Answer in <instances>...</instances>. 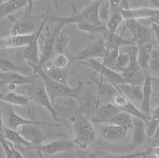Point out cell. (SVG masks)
<instances>
[{"label": "cell", "mask_w": 159, "mask_h": 158, "mask_svg": "<svg viewBox=\"0 0 159 158\" xmlns=\"http://www.w3.org/2000/svg\"><path fill=\"white\" fill-rule=\"evenodd\" d=\"M69 38L67 33L64 32L63 30L60 31L55 41L54 45V52L56 53H65L67 54L72 58V55L70 54L69 50Z\"/></svg>", "instance_id": "obj_29"}, {"label": "cell", "mask_w": 159, "mask_h": 158, "mask_svg": "<svg viewBox=\"0 0 159 158\" xmlns=\"http://www.w3.org/2000/svg\"><path fill=\"white\" fill-rule=\"evenodd\" d=\"M60 1V2H61V3H62V2H64L65 1V0H59Z\"/></svg>", "instance_id": "obj_46"}, {"label": "cell", "mask_w": 159, "mask_h": 158, "mask_svg": "<svg viewBox=\"0 0 159 158\" xmlns=\"http://www.w3.org/2000/svg\"><path fill=\"white\" fill-rule=\"evenodd\" d=\"M4 136L9 142H11L14 146H16L19 149L20 148L22 147H26L30 149V147L33 146L32 143L26 140L17 129H13L5 126L4 127Z\"/></svg>", "instance_id": "obj_27"}, {"label": "cell", "mask_w": 159, "mask_h": 158, "mask_svg": "<svg viewBox=\"0 0 159 158\" xmlns=\"http://www.w3.org/2000/svg\"><path fill=\"white\" fill-rule=\"evenodd\" d=\"M69 121L72 126V141L80 149L86 151L96 140L94 123L79 109L69 118Z\"/></svg>", "instance_id": "obj_2"}, {"label": "cell", "mask_w": 159, "mask_h": 158, "mask_svg": "<svg viewBox=\"0 0 159 158\" xmlns=\"http://www.w3.org/2000/svg\"><path fill=\"white\" fill-rule=\"evenodd\" d=\"M30 87V88L29 89V92L30 93L27 95L30 100L45 108L50 114L53 121L55 122H59L58 112L54 108L53 102L51 100L49 95H48L47 92L45 90V88L42 83V81L41 80V83L38 82L36 84H34V86Z\"/></svg>", "instance_id": "obj_7"}, {"label": "cell", "mask_w": 159, "mask_h": 158, "mask_svg": "<svg viewBox=\"0 0 159 158\" xmlns=\"http://www.w3.org/2000/svg\"><path fill=\"white\" fill-rule=\"evenodd\" d=\"M79 65H82L88 68H91L94 71V72L97 73L103 79L111 84H119L124 83L123 77L120 72L106 66L102 62L101 59L99 58H91V59L85 60L83 61L78 62Z\"/></svg>", "instance_id": "obj_8"}, {"label": "cell", "mask_w": 159, "mask_h": 158, "mask_svg": "<svg viewBox=\"0 0 159 158\" xmlns=\"http://www.w3.org/2000/svg\"><path fill=\"white\" fill-rule=\"evenodd\" d=\"M0 101L5 102L7 104L11 106H25L30 103L29 97L23 94L18 93L15 92H9L7 93H1L0 92Z\"/></svg>", "instance_id": "obj_25"}, {"label": "cell", "mask_w": 159, "mask_h": 158, "mask_svg": "<svg viewBox=\"0 0 159 158\" xmlns=\"http://www.w3.org/2000/svg\"><path fill=\"white\" fill-rule=\"evenodd\" d=\"M3 2H4V0H0V5H1Z\"/></svg>", "instance_id": "obj_47"}, {"label": "cell", "mask_w": 159, "mask_h": 158, "mask_svg": "<svg viewBox=\"0 0 159 158\" xmlns=\"http://www.w3.org/2000/svg\"><path fill=\"white\" fill-rule=\"evenodd\" d=\"M76 146L72 140H64V139H57L49 142H44L42 145L32 146L30 149H34L38 154L42 156L43 153L48 155H55L58 153H65L72 150Z\"/></svg>", "instance_id": "obj_11"}, {"label": "cell", "mask_w": 159, "mask_h": 158, "mask_svg": "<svg viewBox=\"0 0 159 158\" xmlns=\"http://www.w3.org/2000/svg\"><path fill=\"white\" fill-rule=\"evenodd\" d=\"M111 10H120L122 0H108Z\"/></svg>", "instance_id": "obj_40"}, {"label": "cell", "mask_w": 159, "mask_h": 158, "mask_svg": "<svg viewBox=\"0 0 159 158\" xmlns=\"http://www.w3.org/2000/svg\"><path fill=\"white\" fill-rule=\"evenodd\" d=\"M61 30H63L62 28L54 24L52 27L45 25L39 38L40 61L37 65L42 67L44 64L52 60L55 55V41L59 32Z\"/></svg>", "instance_id": "obj_4"}, {"label": "cell", "mask_w": 159, "mask_h": 158, "mask_svg": "<svg viewBox=\"0 0 159 158\" xmlns=\"http://www.w3.org/2000/svg\"><path fill=\"white\" fill-rule=\"evenodd\" d=\"M150 26H151L152 31H153V33H154V37H155L156 41H157V44L159 45V25L157 23V22H152Z\"/></svg>", "instance_id": "obj_39"}, {"label": "cell", "mask_w": 159, "mask_h": 158, "mask_svg": "<svg viewBox=\"0 0 159 158\" xmlns=\"http://www.w3.org/2000/svg\"><path fill=\"white\" fill-rule=\"evenodd\" d=\"M28 65L32 68L34 73L38 75L42 81L45 90L52 102H54L57 98H70L77 101L79 100L85 88V84L83 81L78 80L76 86L72 88L69 84H64L51 79L49 75L45 74L42 67L32 64H29Z\"/></svg>", "instance_id": "obj_1"}, {"label": "cell", "mask_w": 159, "mask_h": 158, "mask_svg": "<svg viewBox=\"0 0 159 158\" xmlns=\"http://www.w3.org/2000/svg\"><path fill=\"white\" fill-rule=\"evenodd\" d=\"M125 28L131 34V40L136 45L150 42L151 31L147 25L135 18L124 20Z\"/></svg>", "instance_id": "obj_12"}, {"label": "cell", "mask_w": 159, "mask_h": 158, "mask_svg": "<svg viewBox=\"0 0 159 158\" xmlns=\"http://www.w3.org/2000/svg\"><path fill=\"white\" fill-rule=\"evenodd\" d=\"M76 27L80 31L91 34H105L108 31L106 25H97L91 22H80L76 24Z\"/></svg>", "instance_id": "obj_32"}, {"label": "cell", "mask_w": 159, "mask_h": 158, "mask_svg": "<svg viewBox=\"0 0 159 158\" xmlns=\"http://www.w3.org/2000/svg\"><path fill=\"white\" fill-rule=\"evenodd\" d=\"M38 125L31 124L22 126L18 129L20 133L25 138L26 140L32 143L33 146L42 145L47 141V136H45L40 129Z\"/></svg>", "instance_id": "obj_17"}, {"label": "cell", "mask_w": 159, "mask_h": 158, "mask_svg": "<svg viewBox=\"0 0 159 158\" xmlns=\"http://www.w3.org/2000/svg\"><path fill=\"white\" fill-rule=\"evenodd\" d=\"M35 36V33L30 35H13L0 38V49H12L25 48L29 45Z\"/></svg>", "instance_id": "obj_15"}, {"label": "cell", "mask_w": 159, "mask_h": 158, "mask_svg": "<svg viewBox=\"0 0 159 158\" xmlns=\"http://www.w3.org/2000/svg\"><path fill=\"white\" fill-rule=\"evenodd\" d=\"M49 10H50V2H48L47 7H46V15L45 18L42 21V24L40 25L38 30L35 33V36L31 42V43L26 47H25L22 50V56L26 64H32V65H38L40 61V49H39V38L42 30L49 22Z\"/></svg>", "instance_id": "obj_9"}, {"label": "cell", "mask_w": 159, "mask_h": 158, "mask_svg": "<svg viewBox=\"0 0 159 158\" xmlns=\"http://www.w3.org/2000/svg\"><path fill=\"white\" fill-rule=\"evenodd\" d=\"M106 46L103 38L99 39H91L84 48L76 52L75 56H72L71 61H83L91 58H99L102 59L106 52Z\"/></svg>", "instance_id": "obj_10"}, {"label": "cell", "mask_w": 159, "mask_h": 158, "mask_svg": "<svg viewBox=\"0 0 159 158\" xmlns=\"http://www.w3.org/2000/svg\"><path fill=\"white\" fill-rule=\"evenodd\" d=\"M154 138H159V125H158V126H157V130H156V133H155V135H154Z\"/></svg>", "instance_id": "obj_44"}, {"label": "cell", "mask_w": 159, "mask_h": 158, "mask_svg": "<svg viewBox=\"0 0 159 158\" xmlns=\"http://www.w3.org/2000/svg\"><path fill=\"white\" fill-rule=\"evenodd\" d=\"M130 60H131V51H130V49L128 52H125V51L121 52L120 51L117 58H116L114 70L121 73L130 65Z\"/></svg>", "instance_id": "obj_33"}, {"label": "cell", "mask_w": 159, "mask_h": 158, "mask_svg": "<svg viewBox=\"0 0 159 158\" xmlns=\"http://www.w3.org/2000/svg\"><path fill=\"white\" fill-rule=\"evenodd\" d=\"M148 72L153 76L159 77V50L153 49L148 65Z\"/></svg>", "instance_id": "obj_34"}, {"label": "cell", "mask_w": 159, "mask_h": 158, "mask_svg": "<svg viewBox=\"0 0 159 158\" xmlns=\"http://www.w3.org/2000/svg\"><path fill=\"white\" fill-rule=\"evenodd\" d=\"M34 82V76L25 75L21 72H0V84H2L7 85L9 84H15L20 87L30 84Z\"/></svg>", "instance_id": "obj_19"}, {"label": "cell", "mask_w": 159, "mask_h": 158, "mask_svg": "<svg viewBox=\"0 0 159 158\" xmlns=\"http://www.w3.org/2000/svg\"><path fill=\"white\" fill-rule=\"evenodd\" d=\"M52 64L59 68H67L71 61V57L65 53H56L51 60Z\"/></svg>", "instance_id": "obj_35"}, {"label": "cell", "mask_w": 159, "mask_h": 158, "mask_svg": "<svg viewBox=\"0 0 159 158\" xmlns=\"http://www.w3.org/2000/svg\"><path fill=\"white\" fill-rule=\"evenodd\" d=\"M134 119V117L129 113H127V112H125L123 111H119L116 115H115L114 116L112 117L107 123L118 125V126H120L122 127H124L126 129H129L130 131L132 127H133Z\"/></svg>", "instance_id": "obj_28"}, {"label": "cell", "mask_w": 159, "mask_h": 158, "mask_svg": "<svg viewBox=\"0 0 159 158\" xmlns=\"http://www.w3.org/2000/svg\"><path fill=\"white\" fill-rule=\"evenodd\" d=\"M153 94V79L152 75L148 72L145 74L144 83L143 84V99L139 108L142 111L150 116L151 113V99Z\"/></svg>", "instance_id": "obj_21"}, {"label": "cell", "mask_w": 159, "mask_h": 158, "mask_svg": "<svg viewBox=\"0 0 159 158\" xmlns=\"http://www.w3.org/2000/svg\"><path fill=\"white\" fill-rule=\"evenodd\" d=\"M3 119L5 126L13 129H17V130L21 126H25V125L35 124L38 125V126H49V127L62 126L61 123H60V122H54L53 123V122H40V121L24 118V117L21 116L19 114L17 113L11 105L7 104V103H6L5 107L3 108Z\"/></svg>", "instance_id": "obj_6"}, {"label": "cell", "mask_w": 159, "mask_h": 158, "mask_svg": "<svg viewBox=\"0 0 159 158\" xmlns=\"http://www.w3.org/2000/svg\"><path fill=\"white\" fill-rule=\"evenodd\" d=\"M119 89L124 94L131 102L139 105L143 99V86L130 84L127 83H122L116 84Z\"/></svg>", "instance_id": "obj_23"}, {"label": "cell", "mask_w": 159, "mask_h": 158, "mask_svg": "<svg viewBox=\"0 0 159 158\" xmlns=\"http://www.w3.org/2000/svg\"><path fill=\"white\" fill-rule=\"evenodd\" d=\"M111 12V9L108 0H103L99 8V18L102 23L104 25H106L110 18Z\"/></svg>", "instance_id": "obj_36"}, {"label": "cell", "mask_w": 159, "mask_h": 158, "mask_svg": "<svg viewBox=\"0 0 159 158\" xmlns=\"http://www.w3.org/2000/svg\"><path fill=\"white\" fill-rule=\"evenodd\" d=\"M147 157L150 156H153V157L159 158V145H156L154 144L152 147L149 148L147 149Z\"/></svg>", "instance_id": "obj_38"}, {"label": "cell", "mask_w": 159, "mask_h": 158, "mask_svg": "<svg viewBox=\"0 0 159 158\" xmlns=\"http://www.w3.org/2000/svg\"><path fill=\"white\" fill-rule=\"evenodd\" d=\"M148 1L152 4L153 7L158 8L159 9V0H148Z\"/></svg>", "instance_id": "obj_43"}, {"label": "cell", "mask_w": 159, "mask_h": 158, "mask_svg": "<svg viewBox=\"0 0 159 158\" xmlns=\"http://www.w3.org/2000/svg\"><path fill=\"white\" fill-rule=\"evenodd\" d=\"M99 133L103 140L109 143H119L127 138L129 129L111 123L100 124Z\"/></svg>", "instance_id": "obj_13"}, {"label": "cell", "mask_w": 159, "mask_h": 158, "mask_svg": "<svg viewBox=\"0 0 159 158\" xmlns=\"http://www.w3.org/2000/svg\"><path fill=\"white\" fill-rule=\"evenodd\" d=\"M103 0L90 2L86 7L79 12L74 11L72 15L67 17L51 15L49 17V21L52 24L58 25L64 29V27L71 24H77L80 22H91L97 25H104L101 22L99 18V8Z\"/></svg>", "instance_id": "obj_3"}, {"label": "cell", "mask_w": 159, "mask_h": 158, "mask_svg": "<svg viewBox=\"0 0 159 158\" xmlns=\"http://www.w3.org/2000/svg\"><path fill=\"white\" fill-rule=\"evenodd\" d=\"M137 61L142 70L146 73L148 72V65L151 52L154 46L150 42L138 45Z\"/></svg>", "instance_id": "obj_26"}, {"label": "cell", "mask_w": 159, "mask_h": 158, "mask_svg": "<svg viewBox=\"0 0 159 158\" xmlns=\"http://www.w3.org/2000/svg\"><path fill=\"white\" fill-rule=\"evenodd\" d=\"M27 7L26 0H7L0 5V20L10 17L14 13Z\"/></svg>", "instance_id": "obj_24"}, {"label": "cell", "mask_w": 159, "mask_h": 158, "mask_svg": "<svg viewBox=\"0 0 159 158\" xmlns=\"http://www.w3.org/2000/svg\"><path fill=\"white\" fill-rule=\"evenodd\" d=\"M26 2H27V10L25 12H27L28 14H32L34 6V0H26Z\"/></svg>", "instance_id": "obj_41"}, {"label": "cell", "mask_w": 159, "mask_h": 158, "mask_svg": "<svg viewBox=\"0 0 159 158\" xmlns=\"http://www.w3.org/2000/svg\"><path fill=\"white\" fill-rule=\"evenodd\" d=\"M42 68L47 75L51 79L58 81L64 84H69V71L67 68H59L55 67L52 64V61H49L44 64Z\"/></svg>", "instance_id": "obj_22"}, {"label": "cell", "mask_w": 159, "mask_h": 158, "mask_svg": "<svg viewBox=\"0 0 159 158\" xmlns=\"http://www.w3.org/2000/svg\"><path fill=\"white\" fill-rule=\"evenodd\" d=\"M4 119H3V109L2 108L1 105H0V129L4 130Z\"/></svg>", "instance_id": "obj_42"}, {"label": "cell", "mask_w": 159, "mask_h": 158, "mask_svg": "<svg viewBox=\"0 0 159 158\" xmlns=\"http://www.w3.org/2000/svg\"><path fill=\"white\" fill-rule=\"evenodd\" d=\"M131 148L136 149L142 146L147 139L146 122L141 119L134 118L133 127L131 129Z\"/></svg>", "instance_id": "obj_18"}, {"label": "cell", "mask_w": 159, "mask_h": 158, "mask_svg": "<svg viewBox=\"0 0 159 158\" xmlns=\"http://www.w3.org/2000/svg\"><path fill=\"white\" fill-rule=\"evenodd\" d=\"M124 22V18L120 10H111L110 18L106 23L108 32L110 34L117 33L119 26Z\"/></svg>", "instance_id": "obj_30"}, {"label": "cell", "mask_w": 159, "mask_h": 158, "mask_svg": "<svg viewBox=\"0 0 159 158\" xmlns=\"http://www.w3.org/2000/svg\"><path fill=\"white\" fill-rule=\"evenodd\" d=\"M89 2H96V1H100V0H88Z\"/></svg>", "instance_id": "obj_45"}, {"label": "cell", "mask_w": 159, "mask_h": 158, "mask_svg": "<svg viewBox=\"0 0 159 158\" xmlns=\"http://www.w3.org/2000/svg\"><path fill=\"white\" fill-rule=\"evenodd\" d=\"M159 125V104L156 106L151 111L150 115V119L146 122V130L147 137L153 138L154 137Z\"/></svg>", "instance_id": "obj_31"}, {"label": "cell", "mask_w": 159, "mask_h": 158, "mask_svg": "<svg viewBox=\"0 0 159 158\" xmlns=\"http://www.w3.org/2000/svg\"><path fill=\"white\" fill-rule=\"evenodd\" d=\"M120 11L124 20L129 18H135L138 20L151 19L154 22V19L159 16V9L155 7H130L128 9H122Z\"/></svg>", "instance_id": "obj_14"}, {"label": "cell", "mask_w": 159, "mask_h": 158, "mask_svg": "<svg viewBox=\"0 0 159 158\" xmlns=\"http://www.w3.org/2000/svg\"><path fill=\"white\" fill-rule=\"evenodd\" d=\"M46 13L38 15H33L25 12L20 18L14 20L10 29V34L13 35H30L34 34L39 29L40 25L45 18Z\"/></svg>", "instance_id": "obj_5"}, {"label": "cell", "mask_w": 159, "mask_h": 158, "mask_svg": "<svg viewBox=\"0 0 159 158\" xmlns=\"http://www.w3.org/2000/svg\"><path fill=\"white\" fill-rule=\"evenodd\" d=\"M0 72H22V69L18 68L11 60L0 57Z\"/></svg>", "instance_id": "obj_37"}, {"label": "cell", "mask_w": 159, "mask_h": 158, "mask_svg": "<svg viewBox=\"0 0 159 158\" xmlns=\"http://www.w3.org/2000/svg\"><path fill=\"white\" fill-rule=\"evenodd\" d=\"M104 44L107 50H116L120 51L122 47L130 46L132 45H136L133 40H129L123 37V35L117 33L110 34L107 31L103 35Z\"/></svg>", "instance_id": "obj_20"}, {"label": "cell", "mask_w": 159, "mask_h": 158, "mask_svg": "<svg viewBox=\"0 0 159 158\" xmlns=\"http://www.w3.org/2000/svg\"><path fill=\"white\" fill-rule=\"evenodd\" d=\"M119 111L112 102H100L98 105L95 116L92 119V122L97 125L107 123Z\"/></svg>", "instance_id": "obj_16"}]
</instances>
